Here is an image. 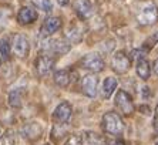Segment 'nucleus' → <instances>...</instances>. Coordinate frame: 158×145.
Returning a JSON list of instances; mask_svg holds the SVG:
<instances>
[{"label": "nucleus", "mask_w": 158, "mask_h": 145, "mask_svg": "<svg viewBox=\"0 0 158 145\" xmlns=\"http://www.w3.org/2000/svg\"><path fill=\"white\" fill-rule=\"evenodd\" d=\"M154 130L157 131V134H158V114L155 115V120H154Z\"/></svg>", "instance_id": "nucleus-27"}, {"label": "nucleus", "mask_w": 158, "mask_h": 145, "mask_svg": "<svg viewBox=\"0 0 158 145\" xmlns=\"http://www.w3.org/2000/svg\"><path fill=\"white\" fill-rule=\"evenodd\" d=\"M36 70L39 72V76L46 77L48 72H52L53 67H54V58L52 56L47 54H41L36 58Z\"/></svg>", "instance_id": "nucleus-7"}, {"label": "nucleus", "mask_w": 158, "mask_h": 145, "mask_svg": "<svg viewBox=\"0 0 158 145\" xmlns=\"http://www.w3.org/2000/svg\"><path fill=\"white\" fill-rule=\"evenodd\" d=\"M54 83L59 85V87H69V84L71 81L70 72L67 70H59V71L54 72Z\"/></svg>", "instance_id": "nucleus-15"}, {"label": "nucleus", "mask_w": 158, "mask_h": 145, "mask_svg": "<svg viewBox=\"0 0 158 145\" xmlns=\"http://www.w3.org/2000/svg\"><path fill=\"white\" fill-rule=\"evenodd\" d=\"M60 27H61V20L59 17H47L43 22V26H41V33L44 36H52L56 31H59Z\"/></svg>", "instance_id": "nucleus-11"}, {"label": "nucleus", "mask_w": 158, "mask_h": 145, "mask_svg": "<svg viewBox=\"0 0 158 145\" xmlns=\"http://www.w3.org/2000/svg\"><path fill=\"white\" fill-rule=\"evenodd\" d=\"M31 3H33L37 9H40L41 11H46V13L53 10V4L50 0H31Z\"/></svg>", "instance_id": "nucleus-20"}, {"label": "nucleus", "mask_w": 158, "mask_h": 145, "mask_svg": "<svg viewBox=\"0 0 158 145\" xmlns=\"http://www.w3.org/2000/svg\"><path fill=\"white\" fill-rule=\"evenodd\" d=\"M74 11L81 20H87L94 13V6L90 0H74Z\"/></svg>", "instance_id": "nucleus-9"}, {"label": "nucleus", "mask_w": 158, "mask_h": 145, "mask_svg": "<svg viewBox=\"0 0 158 145\" xmlns=\"http://www.w3.org/2000/svg\"><path fill=\"white\" fill-rule=\"evenodd\" d=\"M10 51H11V46L9 43L7 39H2L0 40V56L3 60H9L10 57Z\"/></svg>", "instance_id": "nucleus-19"}, {"label": "nucleus", "mask_w": 158, "mask_h": 145, "mask_svg": "<svg viewBox=\"0 0 158 145\" xmlns=\"http://www.w3.org/2000/svg\"><path fill=\"white\" fill-rule=\"evenodd\" d=\"M11 48L15 51V54L20 58H26L30 53V43L24 34H15L13 41H11Z\"/></svg>", "instance_id": "nucleus-3"}, {"label": "nucleus", "mask_w": 158, "mask_h": 145, "mask_svg": "<svg viewBox=\"0 0 158 145\" xmlns=\"http://www.w3.org/2000/svg\"><path fill=\"white\" fill-rule=\"evenodd\" d=\"M71 105L69 104L67 101H63L57 105V108H56L54 114H53V118H54L56 124H67L70 121V117H71Z\"/></svg>", "instance_id": "nucleus-8"}, {"label": "nucleus", "mask_w": 158, "mask_h": 145, "mask_svg": "<svg viewBox=\"0 0 158 145\" xmlns=\"http://www.w3.org/2000/svg\"><path fill=\"white\" fill-rule=\"evenodd\" d=\"M22 100H23V90L16 88L9 94V105L13 108H20L22 107Z\"/></svg>", "instance_id": "nucleus-17"}, {"label": "nucleus", "mask_w": 158, "mask_h": 145, "mask_svg": "<svg viewBox=\"0 0 158 145\" xmlns=\"http://www.w3.org/2000/svg\"><path fill=\"white\" fill-rule=\"evenodd\" d=\"M97 84H98V78L96 76L88 74L81 80V91L84 93L87 97L93 98L97 94Z\"/></svg>", "instance_id": "nucleus-10"}, {"label": "nucleus", "mask_w": 158, "mask_h": 145, "mask_svg": "<svg viewBox=\"0 0 158 145\" xmlns=\"http://www.w3.org/2000/svg\"><path fill=\"white\" fill-rule=\"evenodd\" d=\"M57 2H59L60 6H67V4L70 3V0H57Z\"/></svg>", "instance_id": "nucleus-26"}, {"label": "nucleus", "mask_w": 158, "mask_h": 145, "mask_svg": "<svg viewBox=\"0 0 158 145\" xmlns=\"http://www.w3.org/2000/svg\"><path fill=\"white\" fill-rule=\"evenodd\" d=\"M64 145H83V137H80V135H71Z\"/></svg>", "instance_id": "nucleus-23"}, {"label": "nucleus", "mask_w": 158, "mask_h": 145, "mask_svg": "<svg viewBox=\"0 0 158 145\" xmlns=\"http://www.w3.org/2000/svg\"><path fill=\"white\" fill-rule=\"evenodd\" d=\"M111 65H113V70L117 71L118 74H125L131 68V58L124 51H117L111 58Z\"/></svg>", "instance_id": "nucleus-5"}, {"label": "nucleus", "mask_w": 158, "mask_h": 145, "mask_svg": "<svg viewBox=\"0 0 158 145\" xmlns=\"http://www.w3.org/2000/svg\"><path fill=\"white\" fill-rule=\"evenodd\" d=\"M158 20V9L152 2H144L140 4L137 13V22L143 26L154 24Z\"/></svg>", "instance_id": "nucleus-1"}, {"label": "nucleus", "mask_w": 158, "mask_h": 145, "mask_svg": "<svg viewBox=\"0 0 158 145\" xmlns=\"http://www.w3.org/2000/svg\"><path fill=\"white\" fill-rule=\"evenodd\" d=\"M117 85H118V81L115 77H107L103 83V95L106 98H110L111 94L115 91Z\"/></svg>", "instance_id": "nucleus-16"}, {"label": "nucleus", "mask_w": 158, "mask_h": 145, "mask_svg": "<svg viewBox=\"0 0 158 145\" xmlns=\"http://www.w3.org/2000/svg\"><path fill=\"white\" fill-rule=\"evenodd\" d=\"M108 145H125V142H123L121 139H113V141H108Z\"/></svg>", "instance_id": "nucleus-25"}, {"label": "nucleus", "mask_w": 158, "mask_h": 145, "mask_svg": "<svg viewBox=\"0 0 158 145\" xmlns=\"http://www.w3.org/2000/svg\"><path fill=\"white\" fill-rule=\"evenodd\" d=\"M114 104L123 114L125 115H130L134 111V102H132V98L128 93H125L124 90L117 91V95H115Z\"/></svg>", "instance_id": "nucleus-4"}, {"label": "nucleus", "mask_w": 158, "mask_h": 145, "mask_svg": "<svg viewBox=\"0 0 158 145\" xmlns=\"http://www.w3.org/2000/svg\"><path fill=\"white\" fill-rule=\"evenodd\" d=\"M154 71H155V74L158 76V58L154 61Z\"/></svg>", "instance_id": "nucleus-28"}, {"label": "nucleus", "mask_w": 158, "mask_h": 145, "mask_svg": "<svg viewBox=\"0 0 158 145\" xmlns=\"http://www.w3.org/2000/svg\"><path fill=\"white\" fill-rule=\"evenodd\" d=\"M81 65L84 68L90 70V71H94V72H98V71H103L104 70V60L100 57L98 54L96 53H88L83 57L81 60Z\"/></svg>", "instance_id": "nucleus-6"}, {"label": "nucleus", "mask_w": 158, "mask_h": 145, "mask_svg": "<svg viewBox=\"0 0 158 145\" xmlns=\"http://www.w3.org/2000/svg\"><path fill=\"white\" fill-rule=\"evenodd\" d=\"M157 145H158V144H157Z\"/></svg>", "instance_id": "nucleus-29"}, {"label": "nucleus", "mask_w": 158, "mask_h": 145, "mask_svg": "<svg viewBox=\"0 0 158 145\" xmlns=\"http://www.w3.org/2000/svg\"><path fill=\"white\" fill-rule=\"evenodd\" d=\"M37 20V11L34 9H30V7H22L19 10L17 13V22L23 26H27V24H31Z\"/></svg>", "instance_id": "nucleus-12"}, {"label": "nucleus", "mask_w": 158, "mask_h": 145, "mask_svg": "<svg viewBox=\"0 0 158 145\" xmlns=\"http://www.w3.org/2000/svg\"><path fill=\"white\" fill-rule=\"evenodd\" d=\"M23 132H24V137L30 138V139H34V138L40 137V132H41V128L40 125H37V124L31 122V124H27L26 127L23 128Z\"/></svg>", "instance_id": "nucleus-18"}, {"label": "nucleus", "mask_w": 158, "mask_h": 145, "mask_svg": "<svg viewBox=\"0 0 158 145\" xmlns=\"http://www.w3.org/2000/svg\"><path fill=\"white\" fill-rule=\"evenodd\" d=\"M16 144V138L11 132H6L3 137L0 138V145H15Z\"/></svg>", "instance_id": "nucleus-22"}, {"label": "nucleus", "mask_w": 158, "mask_h": 145, "mask_svg": "<svg viewBox=\"0 0 158 145\" xmlns=\"http://www.w3.org/2000/svg\"><path fill=\"white\" fill-rule=\"evenodd\" d=\"M88 145H101L103 144V138L98 137L96 132H85Z\"/></svg>", "instance_id": "nucleus-21"}, {"label": "nucleus", "mask_w": 158, "mask_h": 145, "mask_svg": "<svg viewBox=\"0 0 158 145\" xmlns=\"http://www.w3.org/2000/svg\"><path fill=\"white\" fill-rule=\"evenodd\" d=\"M157 43H158V30L150 37V39H148L147 41H145V46H147V48H151V47H154Z\"/></svg>", "instance_id": "nucleus-24"}, {"label": "nucleus", "mask_w": 158, "mask_h": 145, "mask_svg": "<svg viewBox=\"0 0 158 145\" xmlns=\"http://www.w3.org/2000/svg\"><path fill=\"white\" fill-rule=\"evenodd\" d=\"M43 48L63 54V53H66V51L69 50V46L61 40H46L43 43Z\"/></svg>", "instance_id": "nucleus-13"}, {"label": "nucleus", "mask_w": 158, "mask_h": 145, "mask_svg": "<svg viewBox=\"0 0 158 145\" xmlns=\"http://www.w3.org/2000/svg\"><path fill=\"white\" fill-rule=\"evenodd\" d=\"M103 128L107 134L111 135H120L124 131V122H123L121 117L114 111L104 114L103 117Z\"/></svg>", "instance_id": "nucleus-2"}, {"label": "nucleus", "mask_w": 158, "mask_h": 145, "mask_svg": "<svg viewBox=\"0 0 158 145\" xmlns=\"http://www.w3.org/2000/svg\"><path fill=\"white\" fill-rule=\"evenodd\" d=\"M137 74L141 80H148L151 74V68H150V63L145 58H138L137 60Z\"/></svg>", "instance_id": "nucleus-14"}]
</instances>
